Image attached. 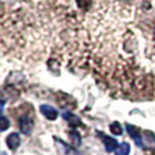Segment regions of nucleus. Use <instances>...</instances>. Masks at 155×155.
<instances>
[{
  "instance_id": "1",
  "label": "nucleus",
  "mask_w": 155,
  "mask_h": 155,
  "mask_svg": "<svg viewBox=\"0 0 155 155\" xmlns=\"http://www.w3.org/2000/svg\"><path fill=\"white\" fill-rule=\"evenodd\" d=\"M144 150H155V135L151 131H142V146Z\"/></svg>"
},
{
  "instance_id": "2",
  "label": "nucleus",
  "mask_w": 155,
  "mask_h": 155,
  "mask_svg": "<svg viewBox=\"0 0 155 155\" xmlns=\"http://www.w3.org/2000/svg\"><path fill=\"white\" fill-rule=\"evenodd\" d=\"M54 143H56L57 151H59L60 155H82L79 151H76V148L67 146L64 142H61L59 137H54Z\"/></svg>"
},
{
  "instance_id": "3",
  "label": "nucleus",
  "mask_w": 155,
  "mask_h": 155,
  "mask_svg": "<svg viewBox=\"0 0 155 155\" xmlns=\"http://www.w3.org/2000/svg\"><path fill=\"white\" fill-rule=\"evenodd\" d=\"M19 128H21V131L23 134L29 135L33 129V118L29 114H23L19 118Z\"/></svg>"
},
{
  "instance_id": "4",
  "label": "nucleus",
  "mask_w": 155,
  "mask_h": 155,
  "mask_svg": "<svg viewBox=\"0 0 155 155\" xmlns=\"http://www.w3.org/2000/svg\"><path fill=\"white\" fill-rule=\"evenodd\" d=\"M40 110H41V113H42V114L48 118V120H56L57 114H59V113H57V110L54 109L53 106H51V105H41Z\"/></svg>"
},
{
  "instance_id": "5",
  "label": "nucleus",
  "mask_w": 155,
  "mask_h": 155,
  "mask_svg": "<svg viewBox=\"0 0 155 155\" xmlns=\"http://www.w3.org/2000/svg\"><path fill=\"white\" fill-rule=\"evenodd\" d=\"M127 131L131 135V137L136 142L137 146H142V131L137 129L135 125H131V124H127Z\"/></svg>"
},
{
  "instance_id": "6",
  "label": "nucleus",
  "mask_w": 155,
  "mask_h": 155,
  "mask_svg": "<svg viewBox=\"0 0 155 155\" xmlns=\"http://www.w3.org/2000/svg\"><path fill=\"white\" fill-rule=\"evenodd\" d=\"M99 136H102V140H104V143H105V147H106V151H107V153L116 151V150L118 148V143L116 142L114 139L105 136V135H104V134H101V132H99Z\"/></svg>"
},
{
  "instance_id": "7",
  "label": "nucleus",
  "mask_w": 155,
  "mask_h": 155,
  "mask_svg": "<svg viewBox=\"0 0 155 155\" xmlns=\"http://www.w3.org/2000/svg\"><path fill=\"white\" fill-rule=\"evenodd\" d=\"M21 144V137H19L18 134H10L7 136V146L11 148V150H16Z\"/></svg>"
},
{
  "instance_id": "8",
  "label": "nucleus",
  "mask_w": 155,
  "mask_h": 155,
  "mask_svg": "<svg viewBox=\"0 0 155 155\" xmlns=\"http://www.w3.org/2000/svg\"><path fill=\"white\" fill-rule=\"evenodd\" d=\"M64 118L68 120V124L70 127H76V125H82V121L76 117V116L71 114V113H64Z\"/></svg>"
},
{
  "instance_id": "9",
  "label": "nucleus",
  "mask_w": 155,
  "mask_h": 155,
  "mask_svg": "<svg viewBox=\"0 0 155 155\" xmlns=\"http://www.w3.org/2000/svg\"><path fill=\"white\" fill-rule=\"evenodd\" d=\"M68 136H70V140H71V143H72L74 147H78V146H80V143H82V139H80V135L78 134L76 131H71L70 134H68Z\"/></svg>"
},
{
  "instance_id": "10",
  "label": "nucleus",
  "mask_w": 155,
  "mask_h": 155,
  "mask_svg": "<svg viewBox=\"0 0 155 155\" xmlns=\"http://www.w3.org/2000/svg\"><path fill=\"white\" fill-rule=\"evenodd\" d=\"M129 153H131V147L128 143H121L116 150V155H129Z\"/></svg>"
},
{
  "instance_id": "11",
  "label": "nucleus",
  "mask_w": 155,
  "mask_h": 155,
  "mask_svg": "<svg viewBox=\"0 0 155 155\" xmlns=\"http://www.w3.org/2000/svg\"><path fill=\"white\" fill-rule=\"evenodd\" d=\"M110 132H112L113 135H121L123 134V128H121L120 123H113L112 125H110Z\"/></svg>"
},
{
  "instance_id": "12",
  "label": "nucleus",
  "mask_w": 155,
  "mask_h": 155,
  "mask_svg": "<svg viewBox=\"0 0 155 155\" xmlns=\"http://www.w3.org/2000/svg\"><path fill=\"white\" fill-rule=\"evenodd\" d=\"M150 42H151V48L148 49H153L155 52V23L153 25V29H151V38H150Z\"/></svg>"
},
{
  "instance_id": "13",
  "label": "nucleus",
  "mask_w": 155,
  "mask_h": 155,
  "mask_svg": "<svg viewBox=\"0 0 155 155\" xmlns=\"http://www.w3.org/2000/svg\"><path fill=\"white\" fill-rule=\"evenodd\" d=\"M8 128V120L5 116H2V131H5Z\"/></svg>"
},
{
  "instance_id": "14",
  "label": "nucleus",
  "mask_w": 155,
  "mask_h": 155,
  "mask_svg": "<svg viewBox=\"0 0 155 155\" xmlns=\"http://www.w3.org/2000/svg\"><path fill=\"white\" fill-rule=\"evenodd\" d=\"M2 155H5V154H2Z\"/></svg>"
}]
</instances>
